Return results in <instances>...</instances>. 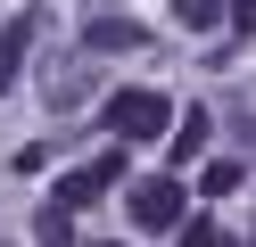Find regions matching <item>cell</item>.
<instances>
[{
  "instance_id": "5",
  "label": "cell",
  "mask_w": 256,
  "mask_h": 247,
  "mask_svg": "<svg viewBox=\"0 0 256 247\" xmlns=\"http://www.w3.org/2000/svg\"><path fill=\"white\" fill-rule=\"evenodd\" d=\"M91 82H100V58H83V49H74V58L50 74V107H83V99H91Z\"/></svg>"
},
{
  "instance_id": "8",
  "label": "cell",
  "mask_w": 256,
  "mask_h": 247,
  "mask_svg": "<svg viewBox=\"0 0 256 247\" xmlns=\"http://www.w3.org/2000/svg\"><path fill=\"white\" fill-rule=\"evenodd\" d=\"M206 124H215L206 107H190V115H182V132H174V165H190V157L206 148ZM174 165H166V173H174Z\"/></svg>"
},
{
  "instance_id": "9",
  "label": "cell",
  "mask_w": 256,
  "mask_h": 247,
  "mask_svg": "<svg viewBox=\"0 0 256 247\" xmlns=\"http://www.w3.org/2000/svg\"><path fill=\"white\" fill-rule=\"evenodd\" d=\"M34 239H42V247H74V214H66V206H42V214H34Z\"/></svg>"
},
{
  "instance_id": "10",
  "label": "cell",
  "mask_w": 256,
  "mask_h": 247,
  "mask_svg": "<svg viewBox=\"0 0 256 247\" xmlns=\"http://www.w3.org/2000/svg\"><path fill=\"white\" fill-rule=\"evenodd\" d=\"M174 25H190V33L223 25V0H174Z\"/></svg>"
},
{
  "instance_id": "7",
  "label": "cell",
  "mask_w": 256,
  "mask_h": 247,
  "mask_svg": "<svg viewBox=\"0 0 256 247\" xmlns=\"http://www.w3.org/2000/svg\"><path fill=\"white\" fill-rule=\"evenodd\" d=\"M232 190H248V157H215L198 173V198H232Z\"/></svg>"
},
{
  "instance_id": "1",
  "label": "cell",
  "mask_w": 256,
  "mask_h": 247,
  "mask_svg": "<svg viewBox=\"0 0 256 247\" xmlns=\"http://www.w3.org/2000/svg\"><path fill=\"white\" fill-rule=\"evenodd\" d=\"M100 115H108V132H116V148H124V140H157V132L174 124V99L132 82V91H108V107H100Z\"/></svg>"
},
{
  "instance_id": "11",
  "label": "cell",
  "mask_w": 256,
  "mask_h": 247,
  "mask_svg": "<svg viewBox=\"0 0 256 247\" xmlns=\"http://www.w3.org/2000/svg\"><path fill=\"white\" fill-rule=\"evenodd\" d=\"M182 247H223V239H215V223H182Z\"/></svg>"
},
{
  "instance_id": "3",
  "label": "cell",
  "mask_w": 256,
  "mask_h": 247,
  "mask_svg": "<svg viewBox=\"0 0 256 247\" xmlns=\"http://www.w3.org/2000/svg\"><path fill=\"white\" fill-rule=\"evenodd\" d=\"M124 206H132L140 231H174V223H182V206H190V190H182L174 173H157V181H132V190H124Z\"/></svg>"
},
{
  "instance_id": "2",
  "label": "cell",
  "mask_w": 256,
  "mask_h": 247,
  "mask_svg": "<svg viewBox=\"0 0 256 247\" xmlns=\"http://www.w3.org/2000/svg\"><path fill=\"white\" fill-rule=\"evenodd\" d=\"M108 190H124V148H108V157H91V165H74L66 181L50 190V206H66V214H83V206H100Z\"/></svg>"
},
{
  "instance_id": "4",
  "label": "cell",
  "mask_w": 256,
  "mask_h": 247,
  "mask_svg": "<svg viewBox=\"0 0 256 247\" xmlns=\"http://www.w3.org/2000/svg\"><path fill=\"white\" fill-rule=\"evenodd\" d=\"M34 33H42V16H34V8H17L8 25H0V91H17L25 58H34Z\"/></svg>"
},
{
  "instance_id": "6",
  "label": "cell",
  "mask_w": 256,
  "mask_h": 247,
  "mask_svg": "<svg viewBox=\"0 0 256 247\" xmlns=\"http://www.w3.org/2000/svg\"><path fill=\"white\" fill-rule=\"evenodd\" d=\"M149 41V33L132 25V16H91L83 25V58H100V49H140Z\"/></svg>"
}]
</instances>
